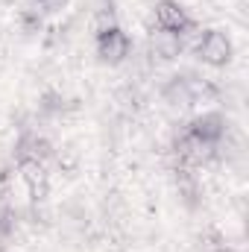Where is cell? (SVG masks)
I'll return each instance as SVG.
<instances>
[{
    "label": "cell",
    "instance_id": "6da1fadb",
    "mask_svg": "<svg viewBox=\"0 0 249 252\" xmlns=\"http://www.w3.org/2000/svg\"><path fill=\"white\" fill-rule=\"evenodd\" d=\"M193 53L208 67H226L235 56V44L223 30H202L196 44H193Z\"/></svg>",
    "mask_w": 249,
    "mask_h": 252
},
{
    "label": "cell",
    "instance_id": "7a4b0ae2",
    "mask_svg": "<svg viewBox=\"0 0 249 252\" xmlns=\"http://www.w3.org/2000/svg\"><path fill=\"white\" fill-rule=\"evenodd\" d=\"M132 50H135V44H132L129 32H126V30H121V27H112V30H103V32H97L94 53H97V59H100L103 64H109V67H118V64L129 62Z\"/></svg>",
    "mask_w": 249,
    "mask_h": 252
},
{
    "label": "cell",
    "instance_id": "3957f363",
    "mask_svg": "<svg viewBox=\"0 0 249 252\" xmlns=\"http://www.w3.org/2000/svg\"><path fill=\"white\" fill-rule=\"evenodd\" d=\"M153 21H156L158 30L179 32L182 38L196 30V21L187 15V9L179 0H156V6H153Z\"/></svg>",
    "mask_w": 249,
    "mask_h": 252
},
{
    "label": "cell",
    "instance_id": "277c9868",
    "mask_svg": "<svg viewBox=\"0 0 249 252\" xmlns=\"http://www.w3.org/2000/svg\"><path fill=\"white\" fill-rule=\"evenodd\" d=\"M161 103L176 109V112H187L196 106V91H193V73H173L161 82L158 88Z\"/></svg>",
    "mask_w": 249,
    "mask_h": 252
},
{
    "label": "cell",
    "instance_id": "5b68a950",
    "mask_svg": "<svg viewBox=\"0 0 249 252\" xmlns=\"http://www.w3.org/2000/svg\"><path fill=\"white\" fill-rule=\"evenodd\" d=\"M185 132L193 135L199 144L217 147V144H223V138H226V132H229V121H226L223 112H202V115H196V118L187 121Z\"/></svg>",
    "mask_w": 249,
    "mask_h": 252
},
{
    "label": "cell",
    "instance_id": "8992f818",
    "mask_svg": "<svg viewBox=\"0 0 249 252\" xmlns=\"http://www.w3.org/2000/svg\"><path fill=\"white\" fill-rule=\"evenodd\" d=\"M15 170L21 176V182L30 190V199L32 205H41L50 193V173H47V164L44 161H32V158H21L15 161Z\"/></svg>",
    "mask_w": 249,
    "mask_h": 252
},
{
    "label": "cell",
    "instance_id": "52a82bcc",
    "mask_svg": "<svg viewBox=\"0 0 249 252\" xmlns=\"http://www.w3.org/2000/svg\"><path fill=\"white\" fill-rule=\"evenodd\" d=\"M182 53H185V38L179 32L158 30V27L150 30V35H147V56L153 62H176Z\"/></svg>",
    "mask_w": 249,
    "mask_h": 252
},
{
    "label": "cell",
    "instance_id": "ba28073f",
    "mask_svg": "<svg viewBox=\"0 0 249 252\" xmlns=\"http://www.w3.org/2000/svg\"><path fill=\"white\" fill-rule=\"evenodd\" d=\"M53 156H56L53 144H50L38 129H30V126L21 129L18 141H15V161H21V158H32V161H44V164H47Z\"/></svg>",
    "mask_w": 249,
    "mask_h": 252
},
{
    "label": "cell",
    "instance_id": "9c48e42d",
    "mask_svg": "<svg viewBox=\"0 0 249 252\" xmlns=\"http://www.w3.org/2000/svg\"><path fill=\"white\" fill-rule=\"evenodd\" d=\"M170 173H173V185H176L179 199L185 202L187 208H196V205L202 202V185H199V179H196V170L173 164V170H170Z\"/></svg>",
    "mask_w": 249,
    "mask_h": 252
},
{
    "label": "cell",
    "instance_id": "30bf717a",
    "mask_svg": "<svg viewBox=\"0 0 249 252\" xmlns=\"http://www.w3.org/2000/svg\"><path fill=\"white\" fill-rule=\"evenodd\" d=\"M73 106H76V100H64L59 91H47L41 97V103H38L41 115H47V118H56V115H62L67 109H73Z\"/></svg>",
    "mask_w": 249,
    "mask_h": 252
},
{
    "label": "cell",
    "instance_id": "8fae6325",
    "mask_svg": "<svg viewBox=\"0 0 249 252\" xmlns=\"http://www.w3.org/2000/svg\"><path fill=\"white\" fill-rule=\"evenodd\" d=\"M30 3H32V9L47 12V15H56V12L67 9V0H30Z\"/></svg>",
    "mask_w": 249,
    "mask_h": 252
},
{
    "label": "cell",
    "instance_id": "7c38bea8",
    "mask_svg": "<svg viewBox=\"0 0 249 252\" xmlns=\"http://www.w3.org/2000/svg\"><path fill=\"white\" fill-rule=\"evenodd\" d=\"M217 252H238V250H232V247H220Z\"/></svg>",
    "mask_w": 249,
    "mask_h": 252
}]
</instances>
